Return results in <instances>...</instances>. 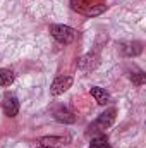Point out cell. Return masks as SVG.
Instances as JSON below:
<instances>
[{
  "instance_id": "10",
  "label": "cell",
  "mask_w": 146,
  "mask_h": 148,
  "mask_svg": "<svg viewBox=\"0 0 146 148\" xmlns=\"http://www.w3.org/2000/svg\"><path fill=\"white\" fill-rule=\"evenodd\" d=\"M141 50H143V48H141V43H138V41H136V43H129V45L124 47V53L129 55V57H131V55L141 53Z\"/></svg>"
},
{
  "instance_id": "11",
  "label": "cell",
  "mask_w": 146,
  "mask_h": 148,
  "mask_svg": "<svg viewBox=\"0 0 146 148\" xmlns=\"http://www.w3.org/2000/svg\"><path fill=\"white\" fill-rule=\"evenodd\" d=\"M62 141H64L62 138H41V140H40V143L45 145V147H50V145H60Z\"/></svg>"
},
{
  "instance_id": "8",
  "label": "cell",
  "mask_w": 146,
  "mask_h": 148,
  "mask_svg": "<svg viewBox=\"0 0 146 148\" xmlns=\"http://www.w3.org/2000/svg\"><path fill=\"white\" fill-rule=\"evenodd\" d=\"M14 73L9 69H0V86H9L14 83Z\"/></svg>"
},
{
  "instance_id": "9",
  "label": "cell",
  "mask_w": 146,
  "mask_h": 148,
  "mask_svg": "<svg viewBox=\"0 0 146 148\" xmlns=\"http://www.w3.org/2000/svg\"><path fill=\"white\" fill-rule=\"evenodd\" d=\"M89 148H112V147L108 145V140L105 138V134H100V136H96V138L91 141Z\"/></svg>"
},
{
  "instance_id": "4",
  "label": "cell",
  "mask_w": 146,
  "mask_h": 148,
  "mask_svg": "<svg viewBox=\"0 0 146 148\" xmlns=\"http://www.w3.org/2000/svg\"><path fill=\"white\" fill-rule=\"evenodd\" d=\"M2 109H3V114L7 117H16L19 112V100L16 97H7L2 102Z\"/></svg>"
},
{
  "instance_id": "12",
  "label": "cell",
  "mask_w": 146,
  "mask_h": 148,
  "mask_svg": "<svg viewBox=\"0 0 146 148\" xmlns=\"http://www.w3.org/2000/svg\"><path fill=\"white\" fill-rule=\"evenodd\" d=\"M131 79H132V83L134 84H138V86H141L143 83H145V73H136L131 76Z\"/></svg>"
},
{
  "instance_id": "2",
  "label": "cell",
  "mask_w": 146,
  "mask_h": 148,
  "mask_svg": "<svg viewBox=\"0 0 146 148\" xmlns=\"http://www.w3.org/2000/svg\"><path fill=\"white\" fill-rule=\"evenodd\" d=\"M113 121H115V109H110V110L103 112V114L88 127V134H96V133L107 129V127H110V126L113 124Z\"/></svg>"
},
{
  "instance_id": "6",
  "label": "cell",
  "mask_w": 146,
  "mask_h": 148,
  "mask_svg": "<svg viewBox=\"0 0 146 148\" xmlns=\"http://www.w3.org/2000/svg\"><path fill=\"white\" fill-rule=\"evenodd\" d=\"M91 97L100 103V105H105V103H108L110 102V95H108V91H105L103 88H98V86H93L91 90Z\"/></svg>"
},
{
  "instance_id": "5",
  "label": "cell",
  "mask_w": 146,
  "mask_h": 148,
  "mask_svg": "<svg viewBox=\"0 0 146 148\" xmlns=\"http://www.w3.org/2000/svg\"><path fill=\"white\" fill-rule=\"evenodd\" d=\"M96 64H98V55L95 53H88L79 59V69H84V71H91Z\"/></svg>"
},
{
  "instance_id": "3",
  "label": "cell",
  "mask_w": 146,
  "mask_h": 148,
  "mask_svg": "<svg viewBox=\"0 0 146 148\" xmlns=\"http://www.w3.org/2000/svg\"><path fill=\"white\" fill-rule=\"evenodd\" d=\"M71 84H72V77H71V76H59V77H55V81L52 83L50 91H52V95L59 97V95H62L64 91H67V90L71 88Z\"/></svg>"
},
{
  "instance_id": "1",
  "label": "cell",
  "mask_w": 146,
  "mask_h": 148,
  "mask_svg": "<svg viewBox=\"0 0 146 148\" xmlns=\"http://www.w3.org/2000/svg\"><path fill=\"white\" fill-rule=\"evenodd\" d=\"M50 35L55 38L59 43H64V45H69L72 43L74 38H76V31L69 26H64V24H52L50 26Z\"/></svg>"
},
{
  "instance_id": "13",
  "label": "cell",
  "mask_w": 146,
  "mask_h": 148,
  "mask_svg": "<svg viewBox=\"0 0 146 148\" xmlns=\"http://www.w3.org/2000/svg\"><path fill=\"white\" fill-rule=\"evenodd\" d=\"M36 148H50V147H45V145H40V147H36Z\"/></svg>"
},
{
  "instance_id": "7",
  "label": "cell",
  "mask_w": 146,
  "mask_h": 148,
  "mask_svg": "<svg viewBox=\"0 0 146 148\" xmlns=\"http://www.w3.org/2000/svg\"><path fill=\"white\" fill-rule=\"evenodd\" d=\"M55 119H57L59 122H67V124H71V122L76 121V117H74L69 110H65V109H59V110H55Z\"/></svg>"
}]
</instances>
